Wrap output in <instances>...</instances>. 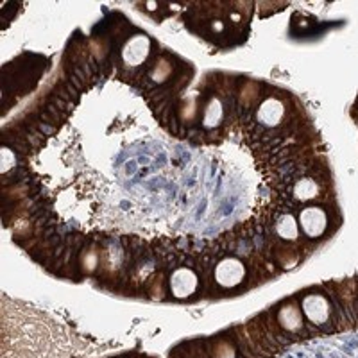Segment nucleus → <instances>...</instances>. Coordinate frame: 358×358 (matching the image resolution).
Returning <instances> with one entry per match:
<instances>
[{"mask_svg": "<svg viewBox=\"0 0 358 358\" xmlns=\"http://www.w3.org/2000/svg\"><path fill=\"white\" fill-rule=\"evenodd\" d=\"M297 222H299V229L308 238H321L328 231L330 217H328V212L322 206H319V204H310V206H305L299 212Z\"/></svg>", "mask_w": 358, "mask_h": 358, "instance_id": "obj_2", "label": "nucleus"}, {"mask_svg": "<svg viewBox=\"0 0 358 358\" xmlns=\"http://www.w3.org/2000/svg\"><path fill=\"white\" fill-rule=\"evenodd\" d=\"M274 233L280 236L281 241L296 242L297 238H299V233H301V229H299V222H297L292 215H289V213H283V215L278 217L276 224H274Z\"/></svg>", "mask_w": 358, "mask_h": 358, "instance_id": "obj_10", "label": "nucleus"}, {"mask_svg": "<svg viewBox=\"0 0 358 358\" xmlns=\"http://www.w3.org/2000/svg\"><path fill=\"white\" fill-rule=\"evenodd\" d=\"M169 289H171L174 299L185 301V299H190L197 292V289H199V278H197V274L192 268L179 267L171 274Z\"/></svg>", "mask_w": 358, "mask_h": 358, "instance_id": "obj_3", "label": "nucleus"}, {"mask_svg": "<svg viewBox=\"0 0 358 358\" xmlns=\"http://www.w3.org/2000/svg\"><path fill=\"white\" fill-rule=\"evenodd\" d=\"M245 276H248V268H245L244 262L235 257L220 258L213 268V280H215L217 287L224 290H233L241 287Z\"/></svg>", "mask_w": 358, "mask_h": 358, "instance_id": "obj_1", "label": "nucleus"}, {"mask_svg": "<svg viewBox=\"0 0 358 358\" xmlns=\"http://www.w3.org/2000/svg\"><path fill=\"white\" fill-rule=\"evenodd\" d=\"M151 52V40L145 34H134L122 47V62L126 66H140Z\"/></svg>", "mask_w": 358, "mask_h": 358, "instance_id": "obj_6", "label": "nucleus"}, {"mask_svg": "<svg viewBox=\"0 0 358 358\" xmlns=\"http://www.w3.org/2000/svg\"><path fill=\"white\" fill-rule=\"evenodd\" d=\"M301 312L315 326H326L331 317L330 301L321 294H308V296L303 297Z\"/></svg>", "mask_w": 358, "mask_h": 358, "instance_id": "obj_4", "label": "nucleus"}, {"mask_svg": "<svg viewBox=\"0 0 358 358\" xmlns=\"http://www.w3.org/2000/svg\"><path fill=\"white\" fill-rule=\"evenodd\" d=\"M319 196H321V185L310 176L299 178L292 187V197L299 203H310V201L317 199Z\"/></svg>", "mask_w": 358, "mask_h": 358, "instance_id": "obj_8", "label": "nucleus"}, {"mask_svg": "<svg viewBox=\"0 0 358 358\" xmlns=\"http://www.w3.org/2000/svg\"><path fill=\"white\" fill-rule=\"evenodd\" d=\"M226 118V108L220 99L213 97L203 108V127L204 129H217Z\"/></svg>", "mask_w": 358, "mask_h": 358, "instance_id": "obj_9", "label": "nucleus"}, {"mask_svg": "<svg viewBox=\"0 0 358 358\" xmlns=\"http://www.w3.org/2000/svg\"><path fill=\"white\" fill-rule=\"evenodd\" d=\"M257 122L265 129H274L280 126L285 118V104L281 99L267 97L265 101L260 102V106L257 110Z\"/></svg>", "mask_w": 358, "mask_h": 358, "instance_id": "obj_5", "label": "nucleus"}, {"mask_svg": "<svg viewBox=\"0 0 358 358\" xmlns=\"http://www.w3.org/2000/svg\"><path fill=\"white\" fill-rule=\"evenodd\" d=\"M303 317L305 315L301 312V306L292 305V303L281 306V310L278 312V322L283 330L290 331V334H297V331L303 330V326H305Z\"/></svg>", "mask_w": 358, "mask_h": 358, "instance_id": "obj_7", "label": "nucleus"}]
</instances>
